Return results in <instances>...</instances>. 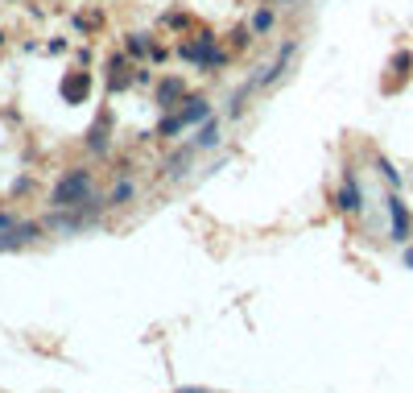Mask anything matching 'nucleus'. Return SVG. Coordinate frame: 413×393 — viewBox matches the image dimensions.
I'll return each mask as SVG.
<instances>
[{"label":"nucleus","mask_w":413,"mask_h":393,"mask_svg":"<svg viewBox=\"0 0 413 393\" xmlns=\"http://www.w3.org/2000/svg\"><path fill=\"white\" fill-rule=\"evenodd\" d=\"M87 195H91V174L87 170H70L54 186V207H79V203H87Z\"/></svg>","instance_id":"nucleus-1"},{"label":"nucleus","mask_w":413,"mask_h":393,"mask_svg":"<svg viewBox=\"0 0 413 393\" xmlns=\"http://www.w3.org/2000/svg\"><path fill=\"white\" fill-rule=\"evenodd\" d=\"M207 116H211V108H207L203 99H186V108H182L178 116H170V120L161 124V133H165V137H174V133H182L186 124H194V120H207Z\"/></svg>","instance_id":"nucleus-2"},{"label":"nucleus","mask_w":413,"mask_h":393,"mask_svg":"<svg viewBox=\"0 0 413 393\" xmlns=\"http://www.w3.org/2000/svg\"><path fill=\"white\" fill-rule=\"evenodd\" d=\"M182 54H186L190 62H203V66H215V62H223V54L215 50V41H211V37H199L194 46H182Z\"/></svg>","instance_id":"nucleus-3"},{"label":"nucleus","mask_w":413,"mask_h":393,"mask_svg":"<svg viewBox=\"0 0 413 393\" xmlns=\"http://www.w3.org/2000/svg\"><path fill=\"white\" fill-rule=\"evenodd\" d=\"M37 236V224H12V228H0V249H21Z\"/></svg>","instance_id":"nucleus-4"},{"label":"nucleus","mask_w":413,"mask_h":393,"mask_svg":"<svg viewBox=\"0 0 413 393\" xmlns=\"http://www.w3.org/2000/svg\"><path fill=\"white\" fill-rule=\"evenodd\" d=\"M87 91H91V75H83V70L66 75V83H62V95H66V104H79Z\"/></svg>","instance_id":"nucleus-5"},{"label":"nucleus","mask_w":413,"mask_h":393,"mask_svg":"<svg viewBox=\"0 0 413 393\" xmlns=\"http://www.w3.org/2000/svg\"><path fill=\"white\" fill-rule=\"evenodd\" d=\"M389 215H393V240H405L410 236V215H405L401 199H389Z\"/></svg>","instance_id":"nucleus-6"},{"label":"nucleus","mask_w":413,"mask_h":393,"mask_svg":"<svg viewBox=\"0 0 413 393\" xmlns=\"http://www.w3.org/2000/svg\"><path fill=\"white\" fill-rule=\"evenodd\" d=\"M339 207H343V211H360V186H356V182H347V186L339 191Z\"/></svg>","instance_id":"nucleus-7"},{"label":"nucleus","mask_w":413,"mask_h":393,"mask_svg":"<svg viewBox=\"0 0 413 393\" xmlns=\"http://www.w3.org/2000/svg\"><path fill=\"white\" fill-rule=\"evenodd\" d=\"M182 95V83L178 79H165L161 87H157V104H170V99H178Z\"/></svg>","instance_id":"nucleus-8"},{"label":"nucleus","mask_w":413,"mask_h":393,"mask_svg":"<svg viewBox=\"0 0 413 393\" xmlns=\"http://www.w3.org/2000/svg\"><path fill=\"white\" fill-rule=\"evenodd\" d=\"M190 153H194V149H190V145H186V149H178V153H174V157H170V174H182V166H186V162H190Z\"/></svg>","instance_id":"nucleus-9"},{"label":"nucleus","mask_w":413,"mask_h":393,"mask_svg":"<svg viewBox=\"0 0 413 393\" xmlns=\"http://www.w3.org/2000/svg\"><path fill=\"white\" fill-rule=\"evenodd\" d=\"M124 199H132V182H120V186L108 195V203H124Z\"/></svg>","instance_id":"nucleus-10"},{"label":"nucleus","mask_w":413,"mask_h":393,"mask_svg":"<svg viewBox=\"0 0 413 393\" xmlns=\"http://www.w3.org/2000/svg\"><path fill=\"white\" fill-rule=\"evenodd\" d=\"M215 141H219V128H215V124L207 120V128L199 133V145H215Z\"/></svg>","instance_id":"nucleus-11"},{"label":"nucleus","mask_w":413,"mask_h":393,"mask_svg":"<svg viewBox=\"0 0 413 393\" xmlns=\"http://www.w3.org/2000/svg\"><path fill=\"white\" fill-rule=\"evenodd\" d=\"M252 25H256V29H261V33H265V29H269V25H273V12H256V17H252Z\"/></svg>","instance_id":"nucleus-12"},{"label":"nucleus","mask_w":413,"mask_h":393,"mask_svg":"<svg viewBox=\"0 0 413 393\" xmlns=\"http://www.w3.org/2000/svg\"><path fill=\"white\" fill-rule=\"evenodd\" d=\"M178 393H207V390H199V385H194V390H178Z\"/></svg>","instance_id":"nucleus-13"}]
</instances>
